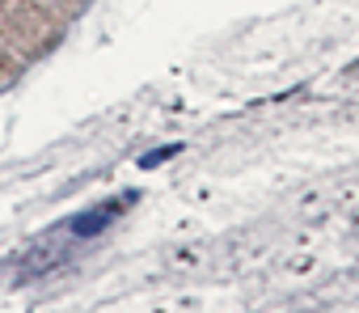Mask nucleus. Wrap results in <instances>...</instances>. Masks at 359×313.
Segmentation results:
<instances>
[{
    "instance_id": "1",
    "label": "nucleus",
    "mask_w": 359,
    "mask_h": 313,
    "mask_svg": "<svg viewBox=\"0 0 359 313\" xmlns=\"http://www.w3.org/2000/svg\"><path fill=\"white\" fill-rule=\"evenodd\" d=\"M114 212H118L114 204H110V208H102V212H85V216H76V220H72V233H76V237H89V233H97V229H106Z\"/></svg>"
},
{
    "instance_id": "2",
    "label": "nucleus",
    "mask_w": 359,
    "mask_h": 313,
    "mask_svg": "<svg viewBox=\"0 0 359 313\" xmlns=\"http://www.w3.org/2000/svg\"><path fill=\"white\" fill-rule=\"evenodd\" d=\"M173 152H182V144H169V148H156V152H148V156H144V161H140V166H144V170H156L161 161H169V156H173Z\"/></svg>"
}]
</instances>
